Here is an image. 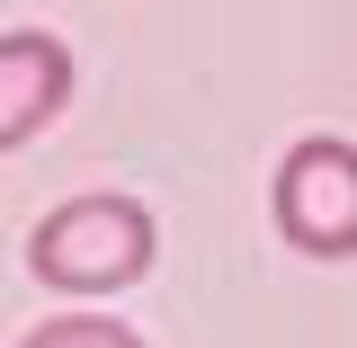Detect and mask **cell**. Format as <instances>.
I'll list each match as a JSON object with an SVG mask.
<instances>
[{
	"label": "cell",
	"instance_id": "cell-1",
	"mask_svg": "<svg viewBox=\"0 0 357 348\" xmlns=\"http://www.w3.org/2000/svg\"><path fill=\"white\" fill-rule=\"evenodd\" d=\"M152 250H161L152 215H143L134 197H107V188L63 197V206L36 215V232H27V268H36L54 295H116V286H134V277L152 268Z\"/></svg>",
	"mask_w": 357,
	"mask_h": 348
},
{
	"label": "cell",
	"instance_id": "cell-2",
	"mask_svg": "<svg viewBox=\"0 0 357 348\" xmlns=\"http://www.w3.org/2000/svg\"><path fill=\"white\" fill-rule=\"evenodd\" d=\"M277 232L312 259H357V143L349 134H304L277 161Z\"/></svg>",
	"mask_w": 357,
	"mask_h": 348
},
{
	"label": "cell",
	"instance_id": "cell-3",
	"mask_svg": "<svg viewBox=\"0 0 357 348\" xmlns=\"http://www.w3.org/2000/svg\"><path fill=\"white\" fill-rule=\"evenodd\" d=\"M72 98V45L45 27H9L0 36V152H18L27 134H45Z\"/></svg>",
	"mask_w": 357,
	"mask_h": 348
},
{
	"label": "cell",
	"instance_id": "cell-4",
	"mask_svg": "<svg viewBox=\"0 0 357 348\" xmlns=\"http://www.w3.org/2000/svg\"><path fill=\"white\" fill-rule=\"evenodd\" d=\"M18 348H143V331H134V321H107V312H54V321H36Z\"/></svg>",
	"mask_w": 357,
	"mask_h": 348
}]
</instances>
